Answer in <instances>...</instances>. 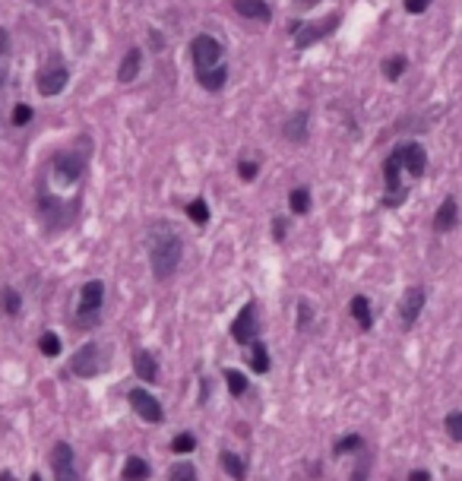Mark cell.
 <instances>
[{
	"mask_svg": "<svg viewBox=\"0 0 462 481\" xmlns=\"http://www.w3.org/2000/svg\"><path fill=\"white\" fill-rule=\"evenodd\" d=\"M149 263H152L155 279L174 276V269H178V263H181V238L165 222H155V225L149 228Z\"/></svg>",
	"mask_w": 462,
	"mask_h": 481,
	"instance_id": "6da1fadb",
	"label": "cell"
},
{
	"mask_svg": "<svg viewBox=\"0 0 462 481\" xmlns=\"http://www.w3.org/2000/svg\"><path fill=\"white\" fill-rule=\"evenodd\" d=\"M101 301H105V285H101V282H86L83 291H79V304H77V327L79 329H89L98 323Z\"/></svg>",
	"mask_w": 462,
	"mask_h": 481,
	"instance_id": "7a4b0ae2",
	"label": "cell"
},
{
	"mask_svg": "<svg viewBox=\"0 0 462 481\" xmlns=\"http://www.w3.org/2000/svg\"><path fill=\"white\" fill-rule=\"evenodd\" d=\"M105 364H108V355L101 351L98 342L83 345V349H79L77 355L70 358V370H73L77 377H98L101 370H105Z\"/></svg>",
	"mask_w": 462,
	"mask_h": 481,
	"instance_id": "3957f363",
	"label": "cell"
},
{
	"mask_svg": "<svg viewBox=\"0 0 462 481\" xmlns=\"http://www.w3.org/2000/svg\"><path fill=\"white\" fill-rule=\"evenodd\" d=\"M51 472H54V481H79L77 459H73V446L64 443V440L51 446Z\"/></svg>",
	"mask_w": 462,
	"mask_h": 481,
	"instance_id": "277c9868",
	"label": "cell"
},
{
	"mask_svg": "<svg viewBox=\"0 0 462 481\" xmlns=\"http://www.w3.org/2000/svg\"><path fill=\"white\" fill-rule=\"evenodd\" d=\"M67 79H70L67 67L60 64V60H51V64H45L42 70H38V92H42V96H57V92H64Z\"/></svg>",
	"mask_w": 462,
	"mask_h": 481,
	"instance_id": "5b68a950",
	"label": "cell"
},
{
	"mask_svg": "<svg viewBox=\"0 0 462 481\" xmlns=\"http://www.w3.org/2000/svg\"><path fill=\"white\" fill-rule=\"evenodd\" d=\"M393 155H396L399 165H402L412 178H421V174H424L427 155H424V149H421L418 143H399L396 149H393Z\"/></svg>",
	"mask_w": 462,
	"mask_h": 481,
	"instance_id": "8992f818",
	"label": "cell"
},
{
	"mask_svg": "<svg viewBox=\"0 0 462 481\" xmlns=\"http://www.w3.org/2000/svg\"><path fill=\"white\" fill-rule=\"evenodd\" d=\"M424 288H409L402 295V301H399V320H402V329H412L415 327V320L421 317V310H424Z\"/></svg>",
	"mask_w": 462,
	"mask_h": 481,
	"instance_id": "52a82bcc",
	"label": "cell"
},
{
	"mask_svg": "<svg viewBox=\"0 0 462 481\" xmlns=\"http://www.w3.org/2000/svg\"><path fill=\"white\" fill-rule=\"evenodd\" d=\"M336 26H339V13H336V16H329L326 23H304V26L295 23V26H291V32H295V42L304 48V45H314V42H320L323 35H329Z\"/></svg>",
	"mask_w": 462,
	"mask_h": 481,
	"instance_id": "ba28073f",
	"label": "cell"
},
{
	"mask_svg": "<svg viewBox=\"0 0 462 481\" xmlns=\"http://www.w3.org/2000/svg\"><path fill=\"white\" fill-rule=\"evenodd\" d=\"M222 57V45L215 42L213 35H196L193 38V64L196 70H206V67H215Z\"/></svg>",
	"mask_w": 462,
	"mask_h": 481,
	"instance_id": "9c48e42d",
	"label": "cell"
},
{
	"mask_svg": "<svg viewBox=\"0 0 462 481\" xmlns=\"http://www.w3.org/2000/svg\"><path fill=\"white\" fill-rule=\"evenodd\" d=\"M127 399H130V405L137 409V415H140V418H146L149 424H159L162 418H165V412H162L159 399L149 396L146 390H130V392H127Z\"/></svg>",
	"mask_w": 462,
	"mask_h": 481,
	"instance_id": "30bf717a",
	"label": "cell"
},
{
	"mask_svg": "<svg viewBox=\"0 0 462 481\" xmlns=\"http://www.w3.org/2000/svg\"><path fill=\"white\" fill-rule=\"evenodd\" d=\"M399 171H402V165H399L396 155H390L383 165V178H386V206H399V203L405 200V187L402 181H399Z\"/></svg>",
	"mask_w": 462,
	"mask_h": 481,
	"instance_id": "8fae6325",
	"label": "cell"
},
{
	"mask_svg": "<svg viewBox=\"0 0 462 481\" xmlns=\"http://www.w3.org/2000/svg\"><path fill=\"white\" fill-rule=\"evenodd\" d=\"M231 336H235L237 342H244V345H250L257 339V304L254 301L241 307L237 320L231 323Z\"/></svg>",
	"mask_w": 462,
	"mask_h": 481,
	"instance_id": "7c38bea8",
	"label": "cell"
},
{
	"mask_svg": "<svg viewBox=\"0 0 462 481\" xmlns=\"http://www.w3.org/2000/svg\"><path fill=\"white\" fill-rule=\"evenodd\" d=\"M54 168H57V178L64 181V184H73V181L83 174V159H77V155H70V152H57L54 155Z\"/></svg>",
	"mask_w": 462,
	"mask_h": 481,
	"instance_id": "4fadbf2b",
	"label": "cell"
},
{
	"mask_svg": "<svg viewBox=\"0 0 462 481\" xmlns=\"http://www.w3.org/2000/svg\"><path fill=\"white\" fill-rule=\"evenodd\" d=\"M456 219H459L456 200H453V196H446V200L440 203L437 215H434V232H450V228H456Z\"/></svg>",
	"mask_w": 462,
	"mask_h": 481,
	"instance_id": "5bb4252c",
	"label": "cell"
},
{
	"mask_svg": "<svg viewBox=\"0 0 462 481\" xmlns=\"http://www.w3.org/2000/svg\"><path fill=\"white\" fill-rule=\"evenodd\" d=\"M196 79H200L203 89L219 92L222 86H225V79H228V67L215 64V67H206V70H196Z\"/></svg>",
	"mask_w": 462,
	"mask_h": 481,
	"instance_id": "9a60e30c",
	"label": "cell"
},
{
	"mask_svg": "<svg viewBox=\"0 0 462 481\" xmlns=\"http://www.w3.org/2000/svg\"><path fill=\"white\" fill-rule=\"evenodd\" d=\"M235 10L241 13L244 19H257V23H269V6L263 0H235Z\"/></svg>",
	"mask_w": 462,
	"mask_h": 481,
	"instance_id": "2e32d148",
	"label": "cell"
},
{
	"mask_svg": "<svg viewBox=\"0 0 462 481\" xmlns=\"http://www.w3.org/2000/svg\"><path fill=\"white\" fill-rule=\"evenodd\" d=\"M133 370H137V377L146 383L159 380V364H155V358L149 355V351H137V355H133Z\"/></svg>",
	"mask_w": 462,
	"mask_h": 481,
	"instance_id": "e0dca14e",
	"label": "cell"
},
{
	"mask_svg": "<svg viewBox=\"0 0 462 481\" xmlns=\"http://www.w3.org/2000/svg\"><path fill=\"white\" fill-rule=\"evenodd\" d=\"M219 465L228 472L235 481H244L247 478V465H244V459L237 456V453H231V450H222V456H219Z\"/></svg>",
	"mask_w": 462,
	"mask_h": 481,
	"instance_id": "ac0fdd59",
	"label": "cell"
},
{
	"mask_svg": "<svg viewBox=\"0 0 462 481\" xmlns=\"http://www.w3.org/2000/svg\"><path fill=\"white\" fill-rule=\"evenodd\" d=\"M140 60H142L140 48H130V51H127L124 64H120V70H118V79H120V83H130V79H137V73H140Z\"/></svg>",
	"mask_w": 462,
	"mask_h": 481,
	"instance_id": "d6986e66",
	"label": "cell"
},
{
	"mask_svg": "<svg viewBox=\"0 0 462 481\" xmlns=\"http://www.w3.org/2000/svg\"><path fill=\"white\" fill-rule=\"evenodd\" d=\"M351 317L358 320V327H361V329H371V323H373L371 301H368L364 295H355V298H351Z\"/></svg>",
	"mask_w": 462,
	"mask_h": 481,
	"instance_id": "ffe728a7",
	"label": "cell"
},
{
	"mask_svg": "<svg viewBox=\"0 0 462 481\" xmlns=\"http://www.w3.org/2000/svg\"><path fill=\"white\" fill-rule=\"evenodd\" d=\"M250 370H257V374H266L269 370V351L263 342H250Z\"/></svg>",
	"mask_w": 462,
	"mask_h": 481,
	"instance_id": "44dd1931",
	"label": "cell"
},
{
	"mask_svg": "<svg viewBox=\"0 0 462 481\" xmlns=\"http://www.w3.org/2000/svg\"><path fill=\"white\" fill-rule=\"evenodd\" d=\"M124 478L127 481H146L149 478V463L146 459H140V456H130L124 463Z\"/></svg>",
	"mask_w": 462,
	"mask_h": 481,
	"instance_id": "7402d4cb",
	"label": "cell"
},
{
	"mask_svg": "<svg viewBox=\"0 0 462 481\" xmlns=\"http://www.w3.org/2000/svg\"><path fill=\"white\" fill-rule=\"evenodd\" d=\"M225 383H228V392L231 396H244L247 392V377L241 374V370H225Z\"/></svg>",
	"mask_w": 462,
	"mask_h": 481,
	"instance_id": "603a6c76",
	"label": "cell"
},
{
	"mask_svg": "<svg viewBox=\"0 0 462 481\" xmlns=\"http://www.w3.org/2000/svg\"><path fill=\"white\" fill-rule=\"evenodd\" d=\"M288 206H291V213H298V215H304L310 209V193L304 191V187H298V191H291V196H288Z\"/></svg>",
	"mask_w": 462,
	"mask_h": 481,
	"instance_id": "cb8c5ba5",
	"label": "cell"
},
{
	"mask_svg": "<svg viewBox=\"0 0 462 481\" xmlns=\"http://www.w3.org/2000/svg\"><path fill=\"white\" fill-rule=\"evenodd\" d=\"M0 304H4V310H6L10 317H16L19 310H23V295H16L13 288H6L4 298H0Z\"/></svg>",
	"mask_w": 462,
	"mask_h": 481,
	"instance_id": "d4e9b609",
	"label": "cell"
},
{
	"mask_svg": "<svg viewBox=\"0 0 462 481\" xmlns=\"http://www.w3.org/2000/svg\"><path fill=\"white\" fill-rule=\"evenodd\" d=\"M361 446H364V440L358 437V434H351V437L339 440V443L332 446V453H336V456H345V453H355V450H361Z\"/></svg>",
	"mask_w": 462,
	"mask_h": 481,
	"instance_id": "484cf974",
	"label": "cell"
},
{
	"mask_svg": "<svg viewBox=\"0 0 462 481\" xmlns=\"http://www.w3.org/2000/svg\"><path fill=\"white\" fill-rule=\"evenodd\" d=\"M187 215L196 222V225H206L209 222V206L203 200H193V203H187Z\"/></svg>",
	"mask_w": 462,
	"mask_h": 481,
	"instance_id": "4316f807",
	"label": "cell"
},
{
	"mask_svg": "<svg viewBox=\"0 0 462 481\" xmlns=\"http://www.w3.org/2000/svg\"><path fill=\"white\" fill-rule=\"evenodd\" d=\"M38 349H42V355H47V358H57L60 355V339L54 333H45L42 339H38Z\"/></svg>",
	"mask_w": 462,
	"mask_h": 481,
	"instance_id": "83f0119b",
	"label": "cell"
},
{
	"mask_svg": "<svg viewBox=\"0 0 462 481\" xmlns=\"http://www.w3.org/2000/svg\"><path fill=\"white\" fill-rule=\"evenodd\" d=\"M444 424H446V434H450L456 443H462V412H450Z\"/></svg>",
	"mask_w": 462,
	"mask_h": 481,
	"instance_id": "f1b7e54d",
	"label": "cell"
},
{
	"mask_svg": "<svg viewBox=\"0 0 462 481\" xmlns=\"http://www.w3.org/2000/svg\"><path fill=\"white\" fill-rule=\"evenodd\" d=\"M168 481H196V469L190 463H181V465H174V469H171Z\"/></svg>",
	"mask_w": 462,
	"mask_h": 481,
	"instance_id": "f546056e",
	"label": "cell"
},
{
	"mask_svg": "<svg viewBox=\"0 0 462 481\" xmlns=\"http://www.w3.org/2000/svg\"><path fill=\"white\" fill-rule=\"evenodd\" d=\"M383 73H386V79H399L405 73V57H390L383 64Z\"/></svg>",
	"mask_w": 462,
	"mask_h": 481,
	"instance_id": "4dcf8cb0",
	"label": "cell"
},
{
	"mask_svg": "<svg viewBox=\"0 0 462 481\" xmlns=\"http://www.w3.org/2000/svg\"><path fill=\"white\" fill-rule=\"evenodd\" d=\"M193 446H196L193 434H178V437L171 440V450H174V453H190Z\"/></svg>",
	"mask_w": 462,
	"mask_h": 481,
	"instance_id": "1f68e13d",
	"label": "cell"
},
{
	"mask_svg": "<svg viewBox=\"0 0 462 481\" xmlns=\"http://www.w3.org/2000/svg\"><path fill=\"white\" fill-rule=\"evenodd\" d=\"M368 475H371V456L364 453L361 463H358L355 469H351V478H349V481H368Z\"/></svg>",
	"mask_w": 462,
	"mask_h": 481,
	"instance_id": "d6a6232c",
	"label": "cell"
},
{
	"mask_svg": "<svg viewBox=\"0 0 462 481\" xmlns=\"http://www.w3.org/2000/svg\"><path fill=\"white\" fill-rule=\"evenodd\" d=\"M29 120H32V108L29 105H16V108H13V124H16V127L29 124Z\"/></svg>",
	"mask_w": 462,
	"mask_h": 481,
	"instance_id": "836d02e7",
	"label": "cell"
},
{
	"mask_svg": "<svg viewBox=\"0 0 462 481\" xmlns=\"http://www.w3.org/2000/svg\"><path fill=\"white\" fill-rule=\"evenodd\" d=\"M304 124H308V118H304V114H295V120L288 124V137L291 140H301L304 137Z\"/></svg>",
	"mask_w": 462,
	"mask_h": 481,
	"instance_id": "e575fe53",
	"label": "cell"
},
{
	"mask_svg": "<svg viewBox=\"0 0 462 481\" xmlns=\"http://www.w3.org/2000/svg\"><path fill=\"white\" fill-rule=\"evenodd\" d=\"M431 4H434V0H405V10H409V13H424Z\"/></svg>",
	"mask_w": 462,
	"mask_h": 481,
	"instance_id": "d590c367",
	"label": "cell"
},
{
	"mask_svg": "<svg viewBox=\"0 0 462 481\" xmlns=\"http://www.w3.org/2000/svg\"><path fill=\"white\" fill-rule=\"evenodd\" d=\"M310 323V304L301 301V307H298V327H308Z\"/></svg>",
	"mask_w": 462,
	"mask_h": 481,
	"instance_id": "8d00e7d4",
	"label": "cell"
},
{
	"mask_svg": "<svg viewBox=\"0 0 462 481\" xmlns=\"http://www.w3.org/2000/svg\"><path fill=\"white\" fill-rule=\"evenodd\" d=\"M237 168H241V178L244 181H254L257 178V165H254V162H241Z\"/></svg>",
	"mask_w": 462,
	"mask_h": 481,
	"instance_id": "74e56055",
	"label": "cell"
},
{
	"mask_svg": "<svg viewBox=\"0 0 462 481\" xmlns=\"http://www.w3.org/2000/svg\"><path fill=\"white\" fill-rule=\"evenodd\" d=\"M409 481H431V472L418 469V472H412V475H409Z\"/></svg>",
	"mask_w": 462,
	"mask_h": 481,
	"instance_id": "f35d334b",
	"label": "cell"
},
{
	"mask_svg": "<svg viewBox=\"0 0 462 481\" xmlns=\"http://www.w3.org/2000/svg\"><path fill=\"white\" fill-rule=\"evenodd\" d=\"M6 48H10V38H6V29H0V57L6 54Z\"/></svg>",
	"mask_w": 462,
	"mask_h": 481,
	"instance_id": "ab89813d",
	"label": "cell"
},
{
	"mask_svg": "<svg viewBox=\"0 0 462 481\" xmlns=\"http://www.w3.org/2000/svg\"><path fill=\"white\" fill-rule=\"evenodd\" d=\"M295 4H301V6H314V4H320V0H295Z\"/></svg>",
	"mask_w": 462,
	"mask_h": 481,
	"instance_id": "60d3db41",
	"label": "cell"
},
{
	"mask_svg": "<svg viewBox=\"0 0 462 481\" xmlns=\"http://www.w3.org/2000/svg\"><path fill=\"white\" fill-rule=\"evenodd\" d=\"M0 481H16V478H13L10 472H0Z\"/></svg>",
	"mask_w": 462,
	"mask_h": 481,
	"instance_id": "b9f144b4",
	"label": "cell"
},
{
	"mask_svg": "<svg viewBox=\"0 0 462 481\" xmlns=\"http://www.w3.org/2000/svg\"><path fill=\"white\" fill-rule=\"evenodd\" d=\"M29 481H42V475H32V478H29Z\"/></svg>",
	"mask_w": 462,
	"mask_h": 481,
	"instance_id": "7bdbcfd3",
	"label": "cell"
},
{
	"mask_svg": "<svg viewBox=\"0 0 462 481\" xmlns=\"http://www.w3.org/2000/svg\"><path fill=\"white\" fill-rule=\"evenodd\" d=\"M0 83H4V73H0Z\"/></svg>",
	"mask_w": 462,
	"mask_h": 481,
	"instance_id": "ee69618b",
	"label": "cell"
}]
</instances>
